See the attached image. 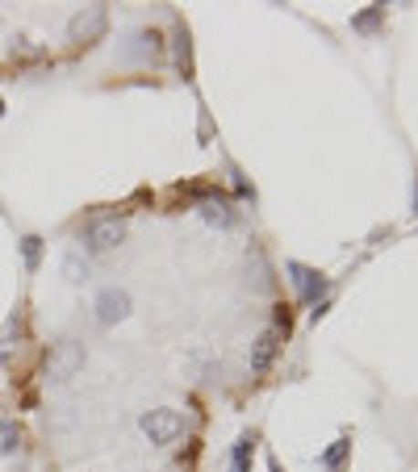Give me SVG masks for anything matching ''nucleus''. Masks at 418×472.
<instances>
[{
    "label": "nucleus",
    "instance_id": "nucleus-1",
    "mask_svg": "<svg viewBox=\"0 0 418 472\" xmlns=\"http://www.w3.org/2000/svg\"><path fill=\"white\" fill-rule=\"evenodd\" d=\"M180 431H184V418H180L176 410H151V414H142V435H147L151 443H160V447L176 443Z\"/></svg>",
    "mask_w": 418,
    "mask_h": 472
},
{
    "label": "nucleus",
    "instance_id": "nucleus-2",
    "mask_svg": "<svg viewBox=\"0 0 418 472\" xmlns=\"http://www.w3.org/2000/svg\"><path fill=\"white\" fill-rule=\"evenodd\" d=\"M126 238V222L121 217H100V222H92L89 230H84V246H89V256H105V251H113V246Z\"/></svg>",
    "mask_w": 418,
    "mask_h": 472
},
{
    "label": "nucleus",
    "instance_id": "nucleus-3",
    "mask_svg": "<svg viewBox=\"0 0 418 472\" xmlns=\"http://www.w3.org/2000/svg\"><path fill=\"white\" fill-rule=\"evenodd\" d=\"M47 364H50V372L55 376H76L84 368V347L71 343V339L68 343H55V351H50Z\"/></svg>",
    "mask_w": 418,
    "mask_h": 472
},
{
    "label": "nucleus",
    "instance_id": "nucleus-4",
    "mask_svg": "<svg viewBox=\"0 0 418 472\" xmlns=\"http://www.w3.org/2000/svg\"><path fill=\"white\" fill-rule=\"evenodd\" d=\"M126 314H130V297L121 293V288H105V293L97 297V322H100V326L121 322Z\"/></svg>",
    "mask_w": 418,
    "mask_h": 472
},
{
    "label": "nucleus",
    "instance_id": "nucleus-5",
    "mask_svg": "<svg viewBox=\"0 0 418 472\" xmlns=\"http://www.w3.org/2000/svg\"><path fill=\"white\" fill-rule=\"evenodd\" d=\"M197 214L205 217L209 226H230V222H235V209H230L226 197H205V201L197 205Z\"/></svg>",
    "mask_w": 418,
    "mask_h": 472
},
{
    "label": "nucleus",
    "instance_id": "nucleus-6",
    "mask_svg": "<svg viewBox=\"0 0 418 472\" xmlns=\"http://www.w3.org/2000/svg\"><path fill=\"white\" fill-rule=\"evenodd\" d=\"M277 347H280V335H277V330H264V335L256 339V351H251V372H264V368L272 364Z\"/></svg>",
    "mask_w": 418,
    "mask_h": 472
},
{
    "label": "nucleus",
    "instance_id": "nucleus-7",
    "mask_svg": "<svg viewBox=\"0 0 418 472\" xmlns=\"http://www.w3.org/2000/svg\"><path fill=\"white\" fill-rule=\"evenodd\" d=\"M289 272H293V285L301 288V297H306V301H319V293H322V288H327V285H322V276L306 272V267H301V264H293Z\"/></svg>",
    "mask_w": 418,
    "mask_h": 472
},
{
    "label": "nucleus",
    "instance_id": "nucleus-8",
    "mask_svg": "<svg viewBox=\"0 0 418 472\" xmlns=\"http://www.w3.org/2000/svg\"><path fill=\"white\" fill-rule=\"evenodd\" d=\"M21 447V426L17 423H0V456H13Z\"/></svg>",
    "mask_w": 418,
    "mask_h": 472
},
{
    "label": "nucleus",
    "instance_id": "nucleus-9",
    "mask_svg": "<svg viewBox=\"0 0 418 472\" xmlns=\"http://www.w3.org/2000/svg\"><path fill=\"white\" fill-rule=\"evenodd\" d=\"M21 251H26V267H38V259H42V243H38V238H26Z\"/></svg>",
    "mask_w": 418,
    "mask_h": 472
},
{
    "label": "nucleus",
    "instance_id": "nucleus-10",
    "mask_svg": "<svg viewBox=\"0 0 418 472\" xmlns=\"http://www.w3.org/2000/svg\"><path fill=\"white\" fill-rule=\"evenodd\" d=\"M247 460H251V439H243L235 447V472H247Z\"/></svg>",
    "mask_w": 418,
    "mask_h": 472
},
{
    "label": "nucleus",
    "instance_id": "nucleus-11",
    "mask_svg": "<svg viewBox=\"0 0 418 472\" xmlns=\"http://www.w3.org/2000/svg\"><path fill=\"white\" fill-rule=\"evenodd\" d=\"M343 456H348V443H335V447L322 456V464H327V468H339V464H343Z\"/></svg>",
    "mask_w": 418,
    "mask_h": 472
},
{
    "label": "nucleus",
    "instance_id": "nucleus-12",
    "mask_svg": "<svg viewBox=\"0 0 418 472\" xmlns=\"http://www.w3.org/2000/svg\"><path fill=\"white\" fill-rule=\"evenodd\" d=\"M0 364H5V360H0Z\"/></svg>",
    "mask_w": 418,
    "mask_h": 472
}]
</instances>
